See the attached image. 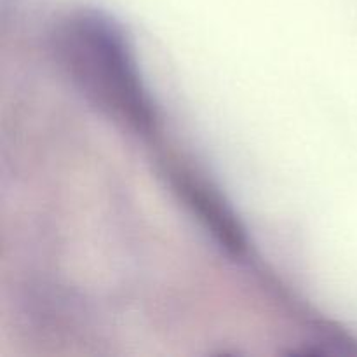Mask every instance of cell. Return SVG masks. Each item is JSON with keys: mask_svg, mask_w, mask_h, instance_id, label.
Masks as SVG:
<instances>
[{"mask_svg": "<svg viewBox=\"0 0 357 357\" xmlns=\"http://www.w3.org/2000/svg\"><path fill=\"white\" fill-rule=\"evenodd\" d=\"M56 51L79 89L96 107L138 131L152 128L153 114L135 58L121 28L86 10L58 30Z\"/></svg>", "mask_w": 357, "mask_h": 357, "instance_id": "obj_1", "label": "cell"}, {"mask_svg": "<svg viewBox=\"0 0 357 357\" xmlns=\"http://www.w3.org/2000/svg\"><path fill=\"white\" fill-rule=\"evenodd\" d=\"M171 178L178 194L183 197L199 222L213 234V237L232 255L239 257L246 253V237L243 229L220 195L188 171L176 169Z\"/></svg>", "mask_w": 357, "mask_h": 357, "instance_id": "obj_2", "label": "cell"}]
</instances>
